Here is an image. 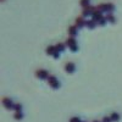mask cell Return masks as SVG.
Instances as JSON below:
<instances>
[{
  "instance_id": "9",
  "label": "cell",
  "mask_w": 122,
  "mask_h": 122,
  "mask_svg": "<svg viewBox=\"0 0 122 122\" xmlns=\"http://www.w3.org/2000/svg\"><path fill=\"white\" fill-rule=\"evenodd\" d=\"M3 104H4V106L6 107V109H9V110H11V109H14V106H15V103L10 99V98H3Z\"/></svg>"
},
{
  "instance_id": "15",
  "label": "cell",
  "mask_w": 122,
  "mask_h": 122,
  "mask_svg": "<svg viewBox=\"0 0 122 122\" xmlns=\"http://www.w3.org/2000/svg\"><path fill=\"white\" fill-rule=\"evenodd\" d=\"M110 118H111V121H112V122H117V121L120 120V115H118V112H111Z\"/></svg>"
},
{
  "instance_id": "3",
  "label": "cell",
  "mask_w": 122,
  "mask_h": 122,
  "mask_svg": "<svg viewBox=\"0 0 122 122\" xmlns=\"http://www.w3.org/2000/svg\"><path fill=\"white\" fill-rule=\"evenodd\" d=\"M48 83H49L50 87L54 88V89H59V88L61 87V83H60V81L57 79L56 76H49V78H48Z\"/></svg>"
},
{
  "instance_id": "8",
  "label": "cell",
  "mask_w": 122,
  "mask_h": 122,
  "mask_svg": "<svg viewBox=\"0 0 122 122\" xmlns=\"http://www.w3.org/2000/svg\"><path fill=\"white\" fill-rule=\"evenodd\" d=\"M94 9H95V6H93V5L87 6V7H83V10H82V15H81V16H83V17L92 16V12H93V10H94Z\"/></svg>"
},
{
  "instance_id": "4",
  "label": "cell",
  "mask_w": 122,
  "mask_h": 122,
  "mask_svg": "<svg viewBox=\"0 0 122 122\" xmlns=\"http://www.w3.org/2000/svg\"><path fill=\"white\" fill-rule=\"evenodd\" d=\"M36 76L39 79H46V78H49V71L44 70V68H38L36 71Z\"/></svg>"
},
{
  "instance_id": "13",
  "label": "cell",
  "mask_w": 122,
  "mask_h": 122,
  "mask_svg": "<svg viewBox=\"0 0 122 122\" xmlns=\"http://www.w3.org/2000/svg\"><path fill=\"white\" fill-rule=\"evenodd\" d=\"M55 50H56V46L54 44H50V45L46 46V54L50 55V56H53V54L55 53Z\"/></svg>"
},
{
  "instance_id": "14",
  "label": "cell",
  "mask_w": 122,
  "mask_h": 122,
  "mask_svg": "<svg viewBox=\"0 0 122 122\" xmlns=\"http://www.w3.org/2000/svg\"><path fill=\"white\" fill-rule=\"evenodd\" d=\"M105 17H106L107 21H109V22H111V23H115V22H116V17L112 15V12H109Z\"/></svg>"
},
{
  "instance_id": "23",
  "label": "cell",
  "mask_w": 122,
  "mask_h": 122,
  "mask_svg": "<svg viewBox=\"0 0 122 122\" xmlns=\"http://www.w3.org/2000/svg\"><path fill=\"white\" fill-rule=\"evenodd\" d=\"M93 122H101V121H99V120H94Z\"/></svg>"
},
{
  "instance_id": "21",
  "label": "cell",
  "mask_w": 122,
  "mask_h": 122,
  "mask_svg": "<svg viewBox=\"0 0 122 122\" xmlns=\"http://www.w3.org/2000/svg\"><path fill=\"white\" fill-rule=\"evenodd\" d=\"M101 122H112V121H111L110 116H104L103 120H101Z\"/></svg>"
},
{
  "instance_id": "5",
  "label": "cell",
  "mask_w": 122,
  "mask_h": 122,
  "mask_svg": "<svg viewBox=\"0 0 122 122\" xmlns=\"http://www.w3.org/2000/svg\"><path fill=\"white\" fill-rule=\"evenodd\" d=\"M101 17H103V11H100V10L95 6V9L93 10V12H92V18L95 20V21L98 22Z\"/></svg>"
},
{
  "instance_id": "11",
  "label": "cell",
  "mask_w": 122,
  "mask_h": 122,
  "mask_svg": "<svg viewBox=\"0 0 122 122\" xmlns=\"http://www.w3.org/2000/svg\"><path fill=\"white\" fill-rule=\"evenodd\" d=\"M97 25H98V22L95 21V20H93V18H89V20H87L86 27H88L89 29H93V28H95V27H97Z\"/></svg>"
},
{
  "instance_id": "17",
  "label": "cell",
  "mask_w": 122,
  "mask_h": 122,
  "mask_svg": "<svg viewBox=\"0 0 122 122\" xmlns=\"http://www.w3.org/2000/svg\"><path fill=\"white\" fill-rule=\"evenodd\" d=\"M107 22V20H106V17L105 16H103V17H101L100 20H99V21H98V25L99 26H105V23Z\"/></svg>"
},
{
  "instance_id": "12",
  "label": "cell",
  "mask_w": 122,
  "mask_h": 122,
  "mask_svg": "<svg viewBox=\"0 0 122 122\" xmlns=\"http://www.w3.org/2000/svg\"><path fill=\"white\" fill-rule=\"evenodd\" d=\"M55 46H56V49L59 50L60 53H62V51H65V49H66L67 44H66V43H62V42H59V43L55 44Z\"/></svg>"
},
{
  "instance_id": "24",
  "label": "cell",
  "mask_w": 122,
  "mask_h": 122,
  "mask_svg": "<svg viewBox=\"0 0 122 122\" xmlns=\"http://www.w3.org/2000/svg\"><path fill=\"white\" fill-rule=\"evenodd\" d=\"M82 122H86V121H82Z\"/></svg>"
},
{
  "instance_id": "7",
  "label": "cell",
  "mask_w": 122,
  "mask_h": 122,
  "mask_svg": "<svg viewBox=\"0 0 122 122\" xmlns=\"http://www.w3.org/2000/svg\"><path fill=\"white\" fill-rule=\"evenodd\" d=\"M65 71L67 73H73L76 71V65L75 62H71V61H68V62L65 64Z\"/></svg>"
},
{
  "instance_id": "22",
  "label": "cell",
  "mask_w": 122,
  "mask_h": 122,
  "mask_svg": "<svg viewBox=\"0 0 122 122\" xmlns=\"http://www.w3.org/2000/svg\"><path fill=\"white\" fill-rule=\"evenodd\" d=\"M53 57H55V59H59V57H60V51H59L57 49L55 50V53L53 54Z\"/></svg>"
},
{
  "instance_id": "19",
  "label": "cell",
  "mask_w": 122,
  "mask_h": 122,
  "mask_svg": "<svg viewBox=\"0 0 122 122\" xmlns=\"http://www.w3.org/2000/svg\"><path fill=\"white\" fill-rule=\"evenodd\" d=\"M14 110H15V112H17V111H22V105L18 104V103H16L15 106H14Z\"/></svg>"
},
{
  "instance_id": "18",
  "label": "cell",
  "mask_w": 122,
  "mask_h": 122,
  "mask_svg": "<svg viewBox=\"0 0 122 122\" xmlns=\"http://www.w3.org/2000/svg\"><path fill=\"white\" fill-rule=\"evenodd\" d=\"M14 117H15L16 120H21V118L23 117V112H22V111H17V112H15Z\"/></svg>"
},
{
  "instance_id": "20",
  "label": "cell",
  "mask_w": 122,
  "mask_h": 122,
  "mask_svg": "<svg viewBox=\"0 0 122 122\" xmlns=\"http://www.w3.org/2000/svg\"><path fill=\"white\" fill-rule=\"evenodd\" d=\"M70 122H82V120H81L79 117H77V116H75V117L70 118Z\"/></svg>"
},
{
  "instance_id": "16",
  "label": "cell",
  "mask_w": 122,
  "mask_h": 122,
  "mask_svg": "<svg viewBox=\"0 0 122 122\" xmlns=\"http://www.w3.org/2000/svg\"><path fill=\"white\" fill-rule=\"evenodd\" d=\"M79 4L82 7H87L90 6V0H79Z\"/></svg>"
},
{
  "instance_id": "6",
  "label": "cell",
  "mask_w": 122,
  "mask_h": 122,
  "mask_svg": "<svg viewBox=\"0 0 122 122\" xmlns=\"http://www.w3.org/2000/svg\"><path fill=\"white\" fill-rule=\"evenodd\" d=\"M86 23H87V20L83 17V16H78L75 21V25L78 27V28H82V27H86Z\"/></svg>"
},
{
  "instance_id": "1",
  "label": "cell",
  "mask_w": 122,
  "mask_h": 122,
  "mask_svg": "<svg viewBox=\"0 0 122 122\" xmlns=\"http://www.w3.org/2000/svg\"><path fill=\"white\" fill-rule=\"evenodd\" d=\"M100 11H103V12H112L114 10H115V5L114 4H111V3H103V4H99L97 6Z\"/></svg>"
},
{
  "instance_id": "10",
  "label": "cell",
  "mask_w": 122,
  "mask_h": 122,
  "mask_svg": "<svg viewBox=\"0 0 122 122\" xmlns=\"http://www.w3.org/2000/svg\"><path fill=\"white\" fill-rule=\"evenodd\" d=\"M77 30H78V27L76 25H71L67 29V32H68V37H76L77 34Z\"/></svg>"
},
{
  "instance_id": "2",
  "label": "cell",
  "mask_w": 122,
  "mask_h": 122,
  "mask_svg": "<svg viewBox=\"0 0 122 122\" xmlns=\"http://www.w3.org/2000/svg\"><path fill=\"white\" fill-rule=\"evenodd\" d=\"M66 44H67V46L70 48V50L71 51H77L78 50V45H77V42H76V39H75V37H68L67 39H66V42H65Z\"/></svg>"
}]
</instances>
